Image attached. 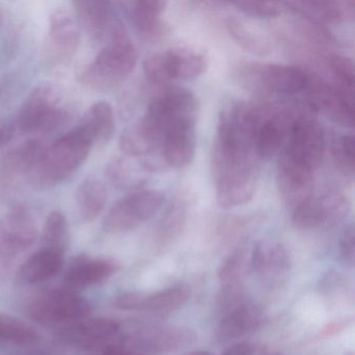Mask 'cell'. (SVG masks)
I'll use <instances>...</instances> for the list:
<instances>
[{"instance_id":"obj_1","label":"cell","mask_w":355,"mask_h":355,"mask_svg":"<svg viewBox=\"0 0 355 355\" xmlns=\"http://www.w3.org/2000/svg\"><path fill=\"white\" fill-rule=\"evenodd\" d=\"M137 59L136 46L119 20L110 33L107 44L80 72V82L94 90H111L132 73Z\"/></svg>"},{"instance_id":"obj_2","label":"cell","mask_w":355,"mask_h":355,"mask_svg":"<svg viewBox=\"0 0 355 355\" xmlns=\"http://www.w3.org/2000/svg\"><path fill=\"white\" fill-rule=\"evenodd\" d=\"M236 82L263 95H294L304 91L309 73L296 66L241 61L234 66Z\"/></svg>"},{"instance_id":"obj_3","label":"cell","mask_w":355,"mask_h":355,"mask_svg":"<svg viewBox=\"0 0 355 355\" xmlns=\"http://www.w3.org/2000/svg\"><path fill=\"white\" fill-rule=\"evenodd\" d=\"M91 147L88 138L78 128H74L47 147L42 161L31 174V180L40 187L64 182L85 163Z\"/></svg>"},{"instance_id":"obj_4","label":"cell","mask_w":355,"mask_h":355,"mask_svg":"<svg viewBox=\"0 0 355 355\" xmlns=\"http://www.w3.org/2000/svg\"><path fill=\"white\" fill-rule=\"evenodd\" d=\"M317 110L309 101L291 126L286 144L280 155L315 172L325 153V134L315 119Z\"/></svg>"},{"instance_id":"obj_5","label":"cell","mask_w":355,"mask_h":355,"mask_svg":"<svg viewBox=\"0 0 355 355\" xmlns=\"http://www.w3.org/2000/svg\"><path fill=\"white\" fill-rule=\"evenodd\" d=\"M67 118L68 113L61 105L59 89L42 83L26 97L18 114L17 124L26 134H49L61 128Z\"/></svg>"},{"instance_id":"obj_6","label":"cell","mask_w":355,"mask_h":355,"mask_svg":"<svg viewBox=\"0 0 355 355\" xmlns=\"http://www.w3.org/2000/svg\"><path fill=\"white\" fill-rule=\"evenodd\" d=\"M207 68L205 55L186 47L151 53L143 63L145 76L155 85L167 84L174 80H195L202 76Z\"/></svg>"},{"instance_id":"obj_7","label":"cell","mask_w":355,"mask_h":355,"mask_svg":"<svg viewBox=\"0 0 355 355\" xmlns=\"http://www.w3.org/2000/svg\"><path fill=\"white\" fill-rule=\"evenodd\" d=\"M164 203L165 195L159 191H135L112 207L103 222V230L112 234L130 232L155 217Z\"/></svg>"},{"instance_id":"obj_8","label":"cell","mask_w":355,"mask_h":355,"mask_svg":"<svg viewBox=\"0 0 355 355\" xmlns=\"http://www.w3.org/2000/svg\"><path fill=\"white\" fill-rule=\"evenodd\" d=\"M37 234L32 216L22 207L0 218V280L9 275L16 259L34 244Z\"/></svg>"},{"instance_id":"obj_9","label":"cell","mask_w":355,"mask_h":355,"mask_svg":"<svg viewBox=\"0 0 355 355\" xmlns=\"http://www.w3.org/2000/svg\"><path fill=\"white\" fill-rule=\"evenodd\" d=\"M90 303L74 291L61 288L45 293L30 306L35 321L47 326H62L87 318Z\"/></svg>"},{"instance_id":"obj_10","label":"cell","mask_w":355,"mask_h":355,"mask_svg":"<svg viewBox=\"0 0 355 355\" xmlns=\"http://www.w3.org/2000/svg\"><path fill=\"white\" fill-rule=\"evenodd\" d=\"M60 338L86 350H105L116 344L120 338V325L113 320L95 318L78 320L72 323L60 326Z\"/></svg>"},{"instance_id":"obj_11","label":"cell","mask_w":355,"mask_h":355,"mask_svg":"<svg viewBox=\"0 0 355 355\" xmlns=\"http://www.w3.org/2000/svg\"><path fill=\"white\" fill-rule=\"evenodd\" d=\"M305 91L309 93V101L317 112H323L332 121L340 125L354 126L353 99L345 96L334 85L309 73Z\"/></svg>"},{"instance_id":"obj_12","label":"cell","mask_w":355,"mask_h":355,"mask_svg":"<svg viewBox=\"0 0 355 355\" xmlns=\"http://www.w3.org/2000/svg\"><path fill=\"white\" fill-rule=\"evenodd\" d=\"M49 24L47 53L49 59L57 64L67 63L80 46V26L73 15L63 8L51 14Z\"/></svg>"},{"instance_id":"obj_13","label":"cell","mask_w":355,"mask_h":355,"mask_svg":"<svg viewBox=\"0 0 355 355\" xmlns=\"http://www.w3.org/2000/svg\"><path fill=\"white\" fill-rule=\"evenodd\" d=\"M196 153V120H180L164 135L159 155L168 167L182 168L193 161Z\"/></svg>"},{"instance_id":"obj_14","label":"cell","mask_w":355,"mask_h":355,"mask_svg":"<svg viewBox=\"0 0 355 355\" xmlns=\"http://www.w3.org/2000/svg\"><path fill=\"white\" fill-rule=\"evenodd\" d=\"M313 170L303 167L280 155L277 165L278 192L286 207L294 209L313 196Z\"/></svg>"},{"instance_id":"obj_15","label":"cell","mask_w":355,"mask_h":355,"mask_svg":"<svg viewBox=\"0 0 355 355\" xmlns=\"http://www.w3.org/2000/svg\"><path fill=\"white\" fill-rule=\"evenodd\" d=\"M191 291L187 286H175L151 295L128 293L116 299V306L126 311H150L169 313L178 311L190 298Z\"/></svg>"},{"instance_id":"obj_16","label":"cell","mask_w":355,"mask_h":355,"mask_svg":"<svg viewBox=\"0 0 355 355\" xmlns=\"http://www.w3.org/2000/svg\"><path fill=\"white\" fill-rule=\"evenodd\" d=\"M138 348L147 352L167 353L194 344L196 334L178 326H151L143 328L134 338Z\"/></svg>"},{"instance_id":"obj_17","label":"cell","mask_w":355,"mask_h":355,"mask_svg":"<svg viewBox=\"0 0 355 355\" xmlns=\"http://www.w3.org/2000/svg\"><path fill=\"white\" fill-rule=\"evenodd\" d=\"M286 10L302 16L307 21L313 24H340L354 19L355 3L347 1H324V0H305L284 3Z\"/></svg>"},{"instance_id":"obj_18","label":"cell","mask_w":355,"mask_h":355,"mask_svg":"<svg viewBox=\"0 0 355 355\" xmlns=\"http://www.w3.org/2000/svg\"><path fill=\"white\" fill-rule=\"evenodd\" d=\"M72 7L80 26L96 42L109 38L112 28L120 20L107 1H74Z\"/></svg>"},{"instance_id":"obj_19","label":"cell","mask_w":355,"mask_h":355,"mask_svg":"<svg viewBox=\"0 0 355 355\" xmlns=\"http://www.w3.org/2000/svg\"><path fill=\"white\" fill-rule=\"evenodd\" d=\"M118 269L119 266L112 259L78 257L66 272L64 277V286H65L64 288L76 292V291L89 288L111 277Z\"/></svg>"},{"instance_id":"obj_20","label":"cell","mask_w":355,"mask_h":355,"mask_svg":"<svg viewBox=\"0 0 355 355\" xmlns=\"http://www.w3.org/2000/svg\"><path fill=\"white\" fill-rule=\"evenodd\" d=\"M64 253L65 251L41 247L20 266L16 282L19 286H33L55 277L63 268Z\"/></svg>"},{"instance_id":"obj_21","label":"cell","mask_w":355,"mask_h":355,"mask_svg":"<svg viewBox=\"0 0 355 355\" xmlns=\"http://www.w3.org/2000/svg\"><path fill=\"white\" fill-rule=\"evenodd\" d=\"M261 311L253 303L238 302L227 306L217 328L220 343H227L244 336L261 324Z\"/></svg>"},{"instance_id":"obj_22","label":"cell","mask_w":355,"mask_h":355,"mask_svg":"<svg viewBox=\"0 0 355 355\" xmlns=\"http://www.w3.org/2000/svg\"><path fill=\"white\" fill-rule=\"evenodd\" d=\"M217 202L223 209H232L249 202L257 190V172L230 174L216 180Z\"/></svg>"},{"instance_id":"obj_23","label":"cell","mask_w":355,"mask_h":355,"mask_svg":"<svg viewBox=\"0 0 355 355\" xmlns=\"http://www.w3.org/2000/svg\"><path fill=\"white\" fill-rule=\"evenodd\" d=\"M78 128L88 138L92 146H105L115 132L113 107L107 101H97L85 114Z\"/></svg>"},{"instance_id":"obj_24","label":"cell","mask_w":355,"mask_h":355,"mask_svg":"<svg viewBox=\"0 0 355 355\" xmlns=\"http://www.w3.org/2000/svg\"><path fill=\"white\" fill-rule=\"evenodd\" d=\"M167 3L159 0H139L132 5V20L138 34L146 40L157 41L168 32L162 19Z\"/></svg>"},{"instance_id":"obj_25","label":"cell","mask_w":355,"mask_h":355,"mask_svg":"<svg viewBox=\"0 0 355 355\" xmlns=\"http://www.w3.org/2000/svg\"><path fill=\"white\" fill-rule=\"evenodd\" d=\"M250 265L261 276H277L290 268V255L284 245L272 241L257 243L251 253Z\"/></svg>"},{"instance_id":"obj_26","label":"cell","mask_w":355,"mask_h":355,"mask_svg":"<svg viewBox=\"0 0 355 355\" xmlns=\"http://www.w3.org/2000/svg\"><path fill=\"white\" fill-rule=\"evenodd\" d=\"M47 147L37 139H31L14 147L3 157V170L6 175H31L42 161Z\"/></svg>"},{"instance_id":"obj_27","label":"cell","mask_w":355,"mask_h":355,"mask_svg":"<svg viewBox=\"0 0 355 355\" xmlns=\"http://www.w3.org/2000/svg\"><path fill=\"white\" fill-rule=\"evenodd\" d=\"M107 178L113 186L120 190H142L148 180L149 172L145 170L140 162H132L128 159H113L107 167Z\"/></svg>"},{"instance_id":"obj_28","label":"cell","mask_w":355,"mask_h":355,"mask_svg":"<svg viewBox=\"0 0 355 355\" xmlns=\"http://www.w3.org/2000/svg\"><path fill=\"white\" fill-rule=\"evenodd\" d=\"M107 198V189L96 176L83 180L76 191V202L83 220L94 221L105 209Z\"/></svg>"},{"instance_id":"obj_29","label":"cell","mask_w":355,"mask_h":355,"mask_svg":"<svg viewBox=\"0 0 355 355\" xmlns=\"http://www.w3.org/2000/svg\"><path fill=\"white\" fill-rule=\"evenodd\" d=\"M225 26L234 42L247 53L257 57H266L271 53L272 47L269 41L261 34H257L241 18L228 16L225 20Z\"/></svg>"},{"instance_id":"obj_30","label":"cell","mask_w":355,"mask_h":355,"mask_svg":"<svg viewBox=\"0 0 355 355\" xmlns=\"http://www.w3.org/2000/svg\"><path fill=\"white\" fill-rule=\"evenodd\" d=\"M40 340V334L30 324L13 315L0 313V343L16 346H32Z\"/></svg>"},{"instance_id":"obj_31","label":"cell","mask_w":355,"mask_h":355,"mask_svg":"<svg viewBox=\"0 0 355 355\" xmlns=\"http://www.w3.org/2000/svg\"><path fill=\"white\" fill-rule=\"evenodd\" d=\"M292 222L301 230L326 227V211L322 197L311 196L292 209Z\"/></svg>"},{"instance_id":"obj_32","label":"cell","mask_w":355,"mask_h":355,"mask_svg":"<svg viewBox=\"0 0 355 355\" xmlns=\"http://www.w3.org/2000/svg\"><path fill=\"white\" fill-rule=\"evenodd\" d=\"M188 215V203L182 196L175 197L168 205L164 216L159 220V238L163 240L172 239L182 232V227L187 221Z\"/></svg>"},{"instance_id":"obj_33","label":"cell","mask_w":355,"mask_h":355,"mask_svg":"<svg viewBox=\"0 0 355 355\" xmlns=\"http://www.w3.org/2000/svg\"><path fill=\"white\" fill-rule=\"evenodd\" d=\"M327 65L334 76V86L345 96L354 99V65L352 60L342 55L328 57Z\"/></svg>"},{"instance_id":"obj_34","label":"cell","mask_w":355,"mask_h":355,"mask_svg":"<svg viewBox=\"0 0 355 355\" xmlns=\"http://www.w3.org/2000/svg\"><path fill=\"white\" fill-rule=\"evenodd\" d=\"M68 239V223L65 216L53 211L47 216L41 236V244L45 248L65 251Z\"/></svg>"},{"instance_id":"obj_35","label":"cell","mask_w":355,"mask_h":355,"mask_svg":"<svg viewBox=\"0 0 355 355\" xmlns=\"http://www.w3.org/2000/svg\"><path fill=\"white\" fill-rule=\"evenodd\" d=\"M355 140L352 134L343 135L334 143L332 153L338 167L345 173L354 174Z\"/></svg>"},{"instance_id":"obj_36","label":"cell","mask_w":355,"mask_h":355,"mask_svg":"<svg viewBox=\"0 0 355 355\" xmlns=\"http://www.w3.org/2000/svg\"><path fill=\"white\" fill-rule=\"evenodd\" d=\"M245 15L257 19H273L284 13V3L276 1H243L234 3Z\"/></svg>"},{"instance_id":"obj_37","label":"cell","mask_w":355,"mask_h":355,"mask_svg":"<svg viewBox=\"0 0 355 355\" xmlns=\"http://www.w3.org/2000/svg\"><path fill=\"white\" fill-rule=\"evenodd\" d=\"M245 268V252L236 250L232 253L219 270V277L230 284H236Z\"/></svg>"},{"instance_id":"obj_38","label":"cell","mask_w":355,"mask_h":355,"mask_svg":"<svg viewBox=\"0 0 355 355\" xmlns=\"http://www.w3.org/2000/svg\"><path fill=\"white\" fill-rule=\"evenodd\" d=\"M354 226L351 224L343 232L340 241V257L350 267L354 266Z\"/></svg>"},{"instance_id":"obj_39","label":"cell","mask_w":355,"mask_h":355,"mask_svg":"<svg viewBox=\"0 0 355 355\" xmlns=\"http://www.w3.org/2000/svg\"><path fill=\"white\" fill-rule=\"evenodd\" d=\"M15 135V126L10 123H0V149L9 144Z\"/></svg>"},{"instance_id":"obj_40","label":"cell","mask_w":355,"mask_h":355,"mask_svg":"<svg viewBox=\"0 0 355 355\" xmlns=\"http://www.w3.org/2000/svg\"><path fill=\"white\" fill-rule=\"evenodd\" d=\"M253 346L249 343H240L228 349L223 355H253Z\"/></svg>"},{"instance_id":"obj_41","label":"cell","mask_w":355,"mask_h":355,"mask_svg":"<svg viewBox=\"0 0 355 355\" xmlns=\"http://www.w3.org/2000/svg\"><path fill=\"white\" fill-rule=\"evenodd\" d=\"M98 355H141L128 349L122 348L120 346H112L101 351Z\"/></svg>"},{"instance_id":"obj_42","label":"cell","mask_w":355,"mask_h":355,"mask_svg":"<svg viewBox=\"0 0 355 355\" xmlns=\"http://www.w3.org/2000/svg\"><path fill=\"white\" fill-rule=\"evenodd\" d=\"M188 355H213L211 353L205 352V351H196V352L190 353Z\"/></svg>"},{"instance_id":"obj_43","label":"cell","mask_w":355,"mask_h":355,"mask_svg":"<svg viewBox=\"0 0 355 355\" xmlns=\"http://www.w3.org/2000/svg\"><path fill=\"white\" fill-rule=\"evenodd\" d=\"M274 355H282V354H279V353H276V354H274Z\"/></svg>"},{"instance_id":"obj_44","label":"cell","mask_w":355,"mask_h":355,"mask_svg":"<svg viewBox=\"0 0 355 355\" xmlns=\"http://www.w3.org/2000/svg\"><path fill=\"white\" fill-rule=\"evenodd\" d=\"M0 95H1V88H0Z\"/></svg>"}]
</instances>
